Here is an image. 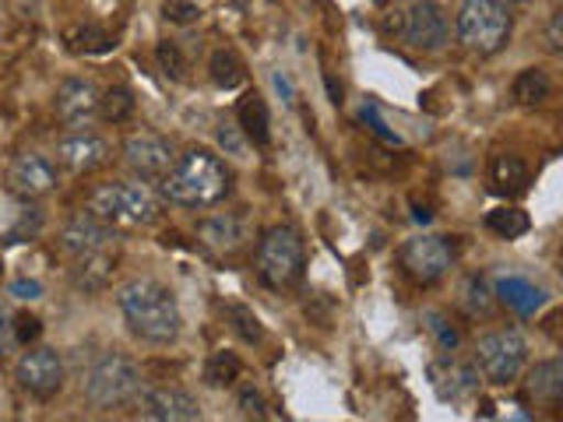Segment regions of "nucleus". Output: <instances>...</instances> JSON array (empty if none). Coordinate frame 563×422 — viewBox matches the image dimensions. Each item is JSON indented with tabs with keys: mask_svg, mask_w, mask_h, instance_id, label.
Returning <instances> with one entry per match:
<instances>
[{
	"mask_svg": "<svg viewBox=\"0 0 563 422\" xmlns=\"http://www.w3.org/2000/svg\"><path fill=\"white\" fill-rule=\"evenodd\" d=\"M457 40L468 53H479V57H493L510 43V32H515V14H510L500 0H462L457 8Z\"/></svg>",
	"mask_w": 563,
	"mask_h": 422,
	"instance_id": "nucleus-5",
	"label": "nucleus"
},
{
	"mask_svg": "<svg viewBox=\"0 0 563 422\" xmlns=\"http://www.w3.org/2000/svg\"><path fill=\"white\" fill-rule=\"evenodd\" d=\"M134 92L128 85H113L106 88V92H99V116L106 123H128L134 116Z\"/></svg>",
	"mask_w": 563,
	"mask_h": 422,
	"instance_id": "nucleus-26",
	"label": "nucleus"
},
{
	"mask_svg": "<svg viewBox=\"0 0 563 422\" xmlns=\"http://www.w3.org/2000/svg\"><path fill=\"white\" fill-rule=\"evenodd\" d=\"M57 166H64L67 173H96L102 166L113 163V145L102 134L92 131H70L67 137L57 141Z\"/></svg>",
	"mask_w": 563,
	"mask_h": 422,
	"instance_id": "nucleus-13",
	"label": "nucleus"
},
{
	"mask_svg": "<svg viewBox=\"0 0 563 422\" xmlns=\"http://www.w3.org/2000/svg\"><path fill=\"white\" fill-rule=\"evenodd\" d=\"M486 229L500 240H521L532 229V219L521 208H493L486 215Z\"/></svg>",
	"mask_w": 563,
	"mask_h": 422,
	"instance_id": "nucleus-24",
	"label": "nucleus"
},
{
	"mask_svg": "<svg viewBox=\"0 0 563 422\" xmlns=\"http://www.w3.org/2000/svg\"><path fill=\"white\" fill-rule=\"evenodd\" d=\"M67 43H70V53H106L113 46L110 32H102L99 25H78L67 32Z\"/></svg>",
	"mask_w": 563,
	"mask_h": 422,
	"instance_id": "nucleus-31",
	"label": "nucleus"
},
{
	"mask_svg": "<svg viewBox=\"0 0 563 422\" xmlns=\"http://www.w3.org/2000/svg\"><path fill=\"white\" fill-rule=\"evenodd\" d=\"M324 85H328V96H331V102H334V106H342V102H345V99H342V96H345V92H342V85L334 81L331 75H324Z\"/></svg>",
	"mask_w": 563,
	"mask_h": 422,
	"instance_id": "nucleus-43",
	"label": "nucleus"
},
{
	"mask_svg": "<svg viewBox=\"0 0 563 422\" xmlns=\"http://www.w3.org/2000/svg\"><path fill=\"white\" fill-rule=\"evenodd\" d=\"M240 409H243V415H251V419H264V415H268V401H264L261 387H254V384H243L240 387Z\"/></svg>",
	"mask_w": 563,
	"mask_h": 422,
	"instance_id": "nucleus-34",
	"label": "nucleus"
},
{
	"mask_svg": "<svg viewBox=\"0 0 563 422\" xmlns=\"http://www.w3.org/2000/svg\"><path fill=\"white\" fill-rule=\"evenodd\" d=\"M451 40V22L448 11L437 4V0H416V4L401 14V43L422 49V53H437L444 49Z\"/></svg>",
	"mask_w": 563,
	"mask_h": 422,
	"instance_id": "nucleus-10",
	"label": "nucleus"
},
{
	"mask_svg": "<svg viewBox=\"0 0 563 422\" xmlns=\"http://www.w3.org/2000/svg\"><path fill=\"white\" fill-rule=\"evenodd\" d=\"M510 96H515L518 106H542L553 96V81L542 67H525L510 85Z\"/></svg>",
	"mask_w": 563,
	"mask_h": 422,
	"instance_id": "nucleus-23",
	"label": "nucleus"
},
{
	"mask_svg": "<svg viewBox=\"0 0 563 422\" xmlns=\"http://www.w3.org/2000/svg\"><path fill=\"white\" fill-rule=\"evenodd\" d=\"M493 296H497L500 303H507L518 316H536L545 307V292L532 278H521V275H504L497 281V289H493Z\"/></svg>",
	"mask_w": 563,
	"mask_h": 422,
	"instance_id": "nucleus-20",
	"label": "nucleus"
},
{
	"mask_svg": "<svg viewBox=\"0 0 563 422\" xmlns=\"http://www.w3.org/2000/svg\"><path fill=\"white\" fill-rule=\"evenodd\" d=\"M14 348H18V342H14V313L0 307V359L11 356Z\"/></svg>",
	"mask_w": 563,
	"mask_h": 422,
	"instance_id": "nucleus-39",
	"label": "nucleus"
},
{
	"mask_svg": "<svg viewBox=\"0 0 563 422\" xmlns=\"http://www.w3.org/2000/svg\"><path fill=\"white\" fill-rule=\"evenodd\" d=\"M525 395L536 404H550V409H556L563 398V359H542L528 369Z\"/></svg>",
	"mask_w": 563,
	"mask_h": 422,
	"instance_id": "nucleus-21",
	"label": "nucleus"
},
{
	"mask_svg": "<svg viewBox=\"0 0 563 422\" xmlns=\"http://www.w3.org/2000/svg\"><path fill=\"white\" fill-rule=\"evenodd\" d=\"M137 412L141 419H155V422H198L201 419V404L194 395H187L184 387H141L137 395Z\"/></svg>",
	"mask_w": 563,
	"mask_h": 422,
	"instance_id": "nucleus-15",
	"label": "nucleus"
},
{
	"mask_svg": "<svg viewBox=\"0 0 563 422\" xmlns=\"http://www.w3.org/2000/svg\"><path fill=\"white\" fill-rule=\"evenodd\" d=\"M275 88H278L282 96H286V102H289V106L296 102V88H292L289 75H282V70H275Z\"/></svg>",
	"mask_w": 563,
	"mask_h": 422,
	"instance_id": "nucleus-42",
	"label": "nucleus"
},
{
	"mask_svg": "<svg viewBox=\"0 0 563 422\" xmlns=\"http://www.w3.org/2000/svg\"><path fill=\"white\" fill-rule=\"evenodd\" d=\"M113 275H117V251H96V254L70 257V286L85 296L110 289Z\"/></svg>",
	"mask_w": 563,
	"mask_h": 422,
	"instance_id": "nucleus-17",
	"label": "nucleus"
},
{
	"mask_svg": "<svg viewBox=\"0 0 563 422\" xmlns=\"http://www.w3.org/2000/svg\"><path fill=\"white\" fill-rule=\"evenodd\" d=\"M163 198L180 208H216L225 201L229 187H233V173L219 155L208 148H190L173 158L169 173L163 176Z\"/></svg>",
	"mask_w": 563,
	"mask_h": 422,
	"instance_id": "nucleus-2",
	"label": "nucleus"
},
{
	"mask_svg": "<svg viewBox=\"0 0 563 422\" xmlns=\"http://www.w3.org/2000/svg\"><path fill=\"white\" fill-rule=\"evenodd\" d=\"M14 380L22 391H29L32 398H40V401H49V398H57L64 391V359H60V352L57 348H29L18 356L14 363Z\"/></svg>",
	"mask_w": 563,
	"mask_h": 422,
	"instance_id": "nucleus-9",
	"label": "nucleus"
},
{
	"mask_svg": "<svg viewBox=\"0 0 563 422\" xmlns=\"http://www.w3.org/2000/svg\"><path fill=\"white\" fill-rule=\"evenodd\" d=\"M360 116H363V123H369V131H374V134H380L384 141H395V145H398V134L395 131H387V123L380 120V113H377V106L374 102H363V110H360Z\"/></svg>",
	"mask_w": 563,
	"mask_h": 422,
	"instance_id": "nucleus-38",
	"label": "nucleus"
},
{
	"mask_svg": "<svg viewBox=\"0 0 563 422\" xmlns=\"http://www.w3.org/2000/svg\"><path fill=\"white\" fill-rule=\"evenodd\" d=\"M173 145L155 131H137L123 141V163L131 166V173H137L141 180L158 184L173 166Z\"/></svg>",
	"mask_w": 563,
	"mask_h": 422,
	"instance_id": "nucleus-12",
	"label": "nucleus"
},
{
	"mask_svg": "<svg viewBox=\"0 0 563 422\" xmlns=\"http://www.w3.org/2000/svg\"><path fill=\"white\" fill-rule=\"evenodd\" d=\"M117 307L134 338L148 345H173L180 338V303H176L173 289L158 278H131L128 286L117 289Z\"/></svg>",
	"mask_w": 563,
	"mask_h": 422,
	"instance_id": "nucleus-1",
	"label": "nucleus"
},
{
	"mask_svg": "<svg viewBox=\"0 0 563 422\" xmlns=\"http://www.w3.org/2000/svg\"><path fill=\"white\" fill-rule=\"evenodd\" d=\"M240 374H243V359L229 348L211 352L208 363H205V384L208 387H229V384L240 380Z\"/></svg>",
	"mask_w": 563,
	"mask_h": 422,
	"instance_id": "nucleus-25",
	"label": "nucleus"
},
{
	"mask_svg": "<svg viewBox=\"0 0 563 422\" xmlns=\"http://www.w3.org/2000/svg\"><path fill=\"white\" fill-rule=\"evenodd\" d=\"M0 278H4V264H0Z\"/></svg>",
	"mask_w": 563,
	"mask_h": 422,
	"instance_id": "nucleus-46",
	"label": "nucleus"
},
{
	"mask_svg": "<svg viewBox=\"0 0 563 422\" xmlns=\"http://www.w3.org/2000/svg\"><path fill=\"white\" fill-rule=\"evenodd\" d=\"M198 236L201 243L208 246V251L216 254H236L246 233H243V222L233 215V211H219V215H208L198 222Z\"/></svg>",
	"mask_w": 563,
	"mask_h": 422,
	"instance_id": "nucleus-19",
	"label": "nucleus"
},
{
	"mask_svg": "<svg viewBox=\"0 0 563 422\" xmlns=\"http://www.w3.org/2000/svg\"><path fill=\"white\" fill-rule=\"evenodd\" d=\"M57 116L67 127H88L99 116V88L88 78H67L57 88Z\"/></svg>",
	"mask_w": 563,
	"mask_h": 422,
	"instance_id": "nucleus-16",
	"label": "nucleus"
},
{
	"mask_svg": "<svg viewBox=\"0 0 563 422\" xmlns=\"http://www.w3.org/2000/svg\"><path fill=\"white\" fill-rule=\"evenodd\" d=\"M377 4H401V0H377Z\"/></svg>",
	"mask_w": 563,
	"mask_h": 422,
	"instance_id": "nucleus-45",
	"label": "nucleus"
},
{
	"mask_svg": "<svg viewBox=\"0 0 563 422\" xmlns=\"http://www.w3.org/2000/svg\"><path fill=\"white\" fill-rule=\"evenodd\" d=\"M500 4H504L507 11H515V8H525V4H528V0H500Z\"/></svg>",
	"mask_w": 563,
	"mask_h": 422,
	"instance_id": "nucleus-44",
	"label": "nucleus"
},
{
	"mask_svg": "<svg viewBox=\"0 0 563 422\" xmlns=\"http://www.w3.org/2000/svg\"><path fill=\"white\" fill-rule=\"evenodd\" d=\"M88 211L117 229H141L158 219V201L145 184L117 180V184H102L92 190Z\"/></svg>",
	"mask_w": 563,
	"mask_h": 422,
	"instance_id": "nucleus-6",
	"label": "nucleus"
},
{
	"mask_svg": "<svg viewBox=\"0 0 563 422\" xmlns=\"http://www.w3.org/2000/svg\"><path fill=\"white\" fill-rule=\"evenodd\" d=\"M257 278L272 292H289L299 286V278L307 271V246L303 236L292 225H272L268 233L257 240Z\"/></svg>",
	"mask_w": 563,
	"mask_h": 422,
	"instance_id": "nucleus-3",
	"label": "nucleus"
},
{
	"mask_svg": "<svg viewBox=\"0 0 563 422\" xmlns=\"http://www.w3.org/2000/svg\"><path fill=\"white\" fill-rule=\"evenodd\" d=\"M166 18L173 25H194L201 18V8L198 4H190V0H166Z\"/></svg>",
	"mask_w": 563,
	"mask_h": 422,
	"instance_id": "nucleus-35",
	"label": "nucleus"
},
{
	"mask_svg": "<svg viewBox=\"0 0 563 422\" xmlns=\"http://www.w3.org/2000/svg\"><path fill=\"white\" fill-rule=\"evenodd\" d=\"M236 127L243 131L246 145H254V148L272 145V113H268V102L257 92H243V99L236 102Z\"/></svg>",
	"mask_w": 563,
	"mask_h": 422,
	"instance_id": "nucleus-18",
	"label": "nucleus"
},
{
	"mask_svg": "<svg viewBox=\"0 0 563 422\" xmlns=\"http://www.w3.org/2000/svg\"><path fill=\"white\" fill-rule=\"evenodd\" d=\"M8 292L14 296V299H40L43 296V286L35 278H14L11 286H8Z\"/></svg>",
	"mask_w": 563,
	"mask_h": 422,
	"instance_id": "nucleus-41",
	"label": "nucleus"
},
{
	"mask_svg": "<svg viewBox=\"0 0 563 422\" xmlns=\"http://www.w3.org/2000/svg\"><path fill=\"white\" fill-rule=\"evenodd\" d=\"M219 145L229 152V155H246V137L236 123H222L219 127Z\"/></svg>",
	"mask_w": 563,
	"mask_h": 422,
	"instance_id": "nucleus-37",
	"label": "nucleus"
},
{
	"mask_svg": "<svg viewBox=\"0 0 563 422\" xmlns=\"http://www.w3.org/2000/svg\"><path fill=\"white\" fill-rule=\"evenodd\" d=\"M497 296H493L489 281L483 275H468L465 289H462V307L468 310V316H489Z\"/></svg>",
	"mask_w": 563,
	"mask_h": 422,
	"instance_id": "nucleus-30",
	"label": "nucleus"
},
{
	"mask_svg": "<svg viewBox=\"0 0 563 422\" xmlns=\"http://www.w3.org/2000/svg\"><path fill=\"white\" fill-rule=\"evenodd\" d=\"M545 49L563 53V11L550 14V25H545Z\"/></svg>",
	"mask_w": 563,
	"mask_h": 422,
	"instance_id": "nucleus-40",
	"label": "nucleus"
},
{
	"mask_svg": "<svg viewBox=\"0 0 563 422\" xmlns=\"http://www.w3.org/2000/svg\"><path fill=\"white\" fill-rule=\"evenodd\" d=\"M40 334H43V321H40V316L14 313V342H18V348L35 345V342H40Z\"/></svg>",
	"mask_w": 563,
	"mask_h": 422,
	"instance_id": "nucleus-33",
	"label": "nucleus"
},
{
	"mask_svg": "<svg viewBox=\"0 0 563 422\" xmlns=\"http://www.w3.org/2000/svg\"><path fill=\"white\" fill-rule=\"evenodd\" d=\"M225 316H229V324H233V331H236V338H240V342H246V345H261V342H264V324H261V316H257L251 307L229 303V307H225Z\"/></svg>",
	"mask_w": 563,
	"mask_h": 422,
	"instance_id": "nucleus-29",
	"label": "nucleus"
},
{
	"mask_svg": "<svg viewBox=\"0 0 563 422\" xmlns=\"http://www.w3.org/2000/svg\"><path fill=\"white\" fill-rule=\"evenodd\" d=\"M85 398L92 409H123V404H134L145 377H141V366L131 356H120V352H106L99 356L85 374Z\"/></svg>",
	"mask_w": 563,
	"mask_h": 422,
	"instance_id": "nucleus-4",
	"label": "nucleus"
},
{
	"mask_svg": "<svg viewBox=\"0 0 563 422\" xmlns=\"http://www.w3.org/2000/svg\"><path fill=\"white\" fill-rule=\"evenodd\" d=\"M208 70H211V81L219 88H240L246 81V67L243 60L236 57L233 49H216L208 60Z\"/></svg>",
	"mask_w": 563,
	"mask_h": 422,
	"instance_id": "nucleus-27",
	"label": "nucleus"
},
{
	"mask_svg": "<svg viewBox=\"0 0 563 422\" xmlns=\"http://www.w3.org/2000/svg\"><path fill=\"white\" fill-rule=\"evenodd\" d=\"M489 184L497 193H504V198H521L528 190V166L510 152L493 155L489 158Z\"/></svg>",
	"mask_w": 563,
	"mask_h": 422,
	"instance_id": "nucleus-22",
	"label": "nucleus"
},
{
	"mask_svg": "<svg viewBox=\"0 0 563 422\" xmlns=\"http://www.w3.org/2000/svg\"><path fill=\"white\" fill-rule=\"evenodd\" d=\"M422 324H427L437 348L448 352V356H451V352H457V345H462V331L454 327V321L444 310H427V313H422Z\"/></svg>",
	"mask_w": 563,
	"mask_h": 422,
	"instance_id": "nucleus-28",
	"label": "nucleus"
},
{
	"mask_svg": "<svg viewBox=\"0 0 563 422\" xmlns=\"http://www.w3.org/2000/svg\"><path fill=\"white\" fill-rule=\"evenodd\" d=\"M57 180H60V173H57V163L40 152H22V155H14L11 158V166H8V190L18 193L22 201H40L46 198V193L57 190Z\"/></svg>",
	"mask_w": 563,
	"mask_h": 422,
	"instance_id": "nucleus-11",
	"label": "nucleus"
},
{
	"mask_svg": "<svg viewBox=\"0 0 563 422\" xmlns=\"http://www.w3.org/2000/svg\"><path fill=\"white\" fill-rule=\"evenodd\" d=\"M525 363H528V342H525V334L515 327L489 331L475 342V366L483 369V377L493 387L515 384L525 374Z\"/></svg>",
	"mask_w": 563,
	"mask_h": 422,
	"instance_id": "nucleus-7",
	"label": "nucleus"
},
{
	"mask_svg": "<svg viewBox=\"0 0 563 422\" xmlns=\"http://www.w3.org/2000/svg\"><path fill=\"white\" fill-rule=\"evenodd\" d=\"M117 225L102 222L92 211H78L70 215L60 229V246L64 254L81 257V254H96V251H117Z\"/></svg>",
	"mask_w": 563,
	"mask_h": 422,
	"instance_id": "nucleus-14",
	"label": "nucleus"
},
{
	"mask_svg": "<svg viewBox=\"0 0 563 422\" xmlns=\"http://www.w3.org/2000/svg\"><path fill=\"white\" fill-rule=\"evenodd\" d=\"M155 60H158V67H163V75L169 81H187V57L173 40H163L155 46Z\"/></svg>",
	"mask_w": 563,
	"mask_h": 422,
	"instance_id": "nucleus-32",
	"label": "nucleus"
},
{
	"mask_svg": "<svg viewBox=\"0 0 563 422\" xmlns=\"http://www.w3.org/2000/svg\"><path fill=\"white\" fill-rule=\"evenodd\" d=\"M457 260V246L451 236H437V233H422L401 243L398 264L401 271L409 275L416 286H437Z\"/></svg>",
	"mask_w": 563,
	"mask_h": 422,
	"instance_id": "nucleus-8",
	"label": "nucleus"
},
{
	"mask_svg": "<svg viewBox=\"0 0 563 422\" xmlns=\"http://www.w3.org/2000/svg\"><path fill=\"white\" fill-rule=\"evenodd\" d=\"M40 229H43V215H40V211H25V215L18 219V225L8 233V243H22L25 236L32 240L35 233H40Z\"/></svg>",
	"mask_w": 563,
	"mask_h": 422,
	"instance_id": "nucleus-36",
	"label": "nucleus"
}]
</instances>
